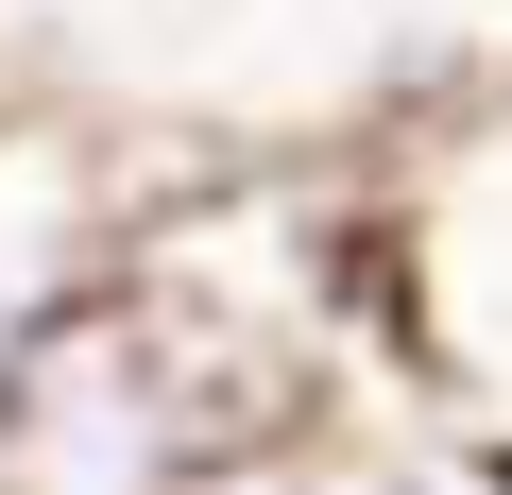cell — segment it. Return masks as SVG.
<instances>
[{
  "label": "cell",
  "mask_w": 512,
  "mask_h": 495,
  "mask_svg": "<svg viewBox=\"0 0 512 495\" xmlns=\"http://www.w3.org/2000/svg\"><path fill=\"white\" fill-rule=\"evenodd\" d=\"M359 188H376V308L410 410L512 461V69L427 86L359 154Z\"/></svg>",
  "instance_id": "cell-1"
},
{
  "label": "cell",
  "mask_w": 512,
  "mask_h": 495,
  "mask_svg": "<svg viewBox=\"0 0 512 495\" xmlns=\"http://www.w3.org/2000/svg\"><path fill=\"white\" fill-rule=\"evenodd\" d=\"M222 461L239 444H222L205 376L171 359V325L120 274L69 291L0 376V495H205Z\"/></svg>",
  "instance_id": "cell-2"
},
{
  "label": "cell",
  "mask_w": 512,
  "mask_h": 495,
  "mask_svg": "<svg viewBox=\"0 0 512 495\" xmlns=\"http://www.w3.org/2000/svg\"><path fill=\"white\" fill-rule=\"evenodd\" d=\"M205 495H325V478H308V444H274V461H222Z\"/></svg>",
  "instance_id": "cell-3"
}]
</instances>
